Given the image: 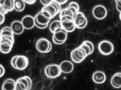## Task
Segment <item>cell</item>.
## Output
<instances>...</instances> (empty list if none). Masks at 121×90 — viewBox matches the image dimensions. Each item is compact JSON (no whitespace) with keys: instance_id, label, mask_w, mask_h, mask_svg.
Wrapping results in <instances>:
<instances>
[{"instance_id":"cell-1","label":"cell","mask_w":121,"mask_h":90,"mask_svg":"<svg viewBox=\"0 0 121 90\" xmlns=\"http://www.w3.org/2000/svg\"><path fill=\"white\" fill-rule=\"evenodd\" d=\"M36 46L37 50L42 53L49 52L51 51L52 47L51 43L44 38L38 40L36 43Z\"/></svg>"},{"instance_id":"cell-2","label":"cell","mask_w":121,"mask_h":90,"mask_svg":"<svg viewBox=\"0 0 121 90\" xmlns=\"http://www.w3.org/2000/svg\"><path fill=\"white\" fill-rule=\"evenodd\" d=\"M44 72L46 76L50 78H55L59 76L62 72L59 65L56 64L47 65L45 67Z\"/></svg>"},{"instance_id":"cell-3","label":"cell","mask_w":121,"mask_h":90,"mask_svg":"<svg viewBox=\"0 0 121 90\" xmlns=\"http://www.w3.org/2000/svg\"><path fill=\"white\" fill-rule=\"evenodd\" d=\"M70 55L73 62L77 63L82 62L87 57L85 51L79 46L71 51Z\"/></svg>"},{"instance_id":"cell-4","label":"cell","mask_w":121,"mask_h":90,"mask_svg":"<svg viewBox=\"0 0 121 90\" xmlns=\"http://www.w3.org/2000/svg\"><path fill=\"white\" fill-rule=\"evenodd\" d=\"M32 81L28 76L18 78L16 81V90H30L31 88Z\"/></svg>"},{"instance_id":"cell-5","label":"cell","mask_w":121,"mask_h":90,"mask_svg":"<svg viewBox=\"0 0 121 90\" xmlns=\"http://www.w3.org/2000/svg\"><path fill=\"white\" fill-rule=\"evenodd\" d=\"M98 49L102 55H108L113 52L114 46L111 42L104 40L99 43L98 45Z\"/></svg>"},{"instance_id":"cell-6","label":"cell","mask_w":121,"mask_h":90,"mask_svg":"<svg viewBox=\"0 0 121 90\" xmlns=\"http://www.w3.org/2000/svg\"><path fill=\"white\" fill-rule=\"evenodd\" d=\"M61 9L60 4L53 1L51 4L44 6L42 9L47 11L51 17L52 19H53L60 13L61 11Z\"/></svg>"},{"instance_id":"cell-7","label":"cell","mask_w":121,"mask_h":90,"mask_svg":"<svg viewBox=\"0 0 121 90\" xmlns=\"http://www.w3.org/2000/svg\"><path fill=\"white\" fill-rule=\"evenodd\" d=\"M14 41V40L8 38H0V50L1 52L4 54L9 53L12 50Z\"/></svg>"},{"instance_id":"cell-8","label":"cell","mask_w":121,"mask_h":90,"mask_svg":"<svg viewBox=\"0 0 121 90\" xmlns=\"http://www.w3.org/2000/svg\"><path fill=\"white\" fill-rule=\"evenodd\" d=\"M74 23L76 28L82 29L86 27L87 24V20L85 14L81 12H78L74 17Z\"/></svg>"},{"instance_id":"cell-9","label":"cell","mask_w":121,"mask_h":90,"mask_svg":"<svg viewBox=\"0 0 121 90\" xmlns=\"http://www.w3.org/2000/svg\"><path fill=\"white\" fill-rule=\"evenodd\" d=\"M92 12L93 17L98 20L104 19L107 15V11L106 8L101 5L95 6L93 9Z\"/></svg>"},{"instance_id":"cell-10","label":"cell","mask_w":121,"mask_h":90,"mask_svg":"<svg viewBox=\"0 0 121 90\" xmlns=\"http://www.w3.org/2000/svg\"><path fill=\"white\" fill-rule=\"evenodd\" d=\"M29 62V59L26 56L17 55L15 60V69L19 70H24L27 67Z\"/></svg>"},{"instance_id":"cell-11","label":"cell","mask_w":121,"mask_h":90,"mask_svg":"<svg viewBox=\"0 0 121 90\" xmlns=\"http://www.w3.org/2000/svg\"><path fill=\"white\" fill-rule=\"evenodd\" d=\"M63 28L68 33L74 31L76 28L73 19H65L60 20Z\"/></svg>"},{"instance_id":"cell-12","label":"cell","mask_w":121,"mask_h":90,"mask_svg":"<svg viewBox=\"0 0 121 90\" xmlns=\"http://www.w3.org/2000/svg\"><path fill=\"white\" fill-rule=\"evenodd\" d=\"M22 22L25 29L27 30L32 29L35 26V17L30 15H27L22 18Z\"/></svg>"},{"instance_id":"cell-13","label":"cell","mask_w":121,"mask_h":90,"mask_svg":"<svg viewBox=\"0 0 121 90\" xmlns=\"http://www.w3.org/2000/svg\"><path fill=\"white\" fill-rule=\"evenodd\" d=\"M0 12L6 15L14 9V0H5L2 5L0 6Z\"/></svg>"},{"instance_id":"cell-14","label":"cell","mask_w":121,"mask_h":90,"mask_svg":"<svg viewBox=\"0 0 121 90\" xmlns=\"http://www.w3.org/2000/svg\"><path fill=\"white\" fill-rule=\"evenodd\" d=\"M10 27L14 34L15 35L22 34L25 29L22 22L18 20H15L13 22Z\"/></svg>"},{"instance_id":"cell-15","label":"cell","mask_w":121,"mask_h":90,"mask_svg":"<svg viewBox=\"0 0 121 90\" xmlns=\"http://www.w3.org/2000/svg\"><path fill=\"white\" fill-rule=\"evenodd\" d=\"M93 81L97 84H102L105 82L106 76L105 74L101 71H97L94 72L92 76Z\"/></svg>"},{"instance_id":"cell-16","label":"cell","mask_w":121,"mask_h":90,"mask_svg":"<svg viewBox=\"0 0 121 90\" xmlns=\"http://www.w3.org/2000/svg\"><path fill=\"white\" fill-rule=\"evenodd\" d=\"M60 69L61 72L64 74H69L73 70L74 65L71 62L68 60H64L61 63Z\"/></svg>"},{"instance_id":"cell-17","label":"cell","mask_w":121,"mask_h":90,"mask_svg":"<svg viewBox=\"0 0 121 90\" xmlns=\"http://www.w3.org/2000/svg\"><path fill=\"white\" fill-rule=\"evenodd\" d=\"M2 90H16V82L12 78L5 80L2 87Z\"/></svg>"},{"instance_id":"cell-18","label":"cell","mask_w":121,"mask_h":90,"mask_svg":"<svg viewBox=\"0 0 121 90\" xmlns=\"http://www.w3.org/2000/svg\"><path fill=\"white\" fill-rule=\"evenodd\" d=\"M34 17L39 23L42 25H48L49 23L51 20L47 16L41 11L38 12Z\"/></svg>"},{"instance_id":"cell-19","label":"cell","mask_w":121,"mask_h":90,"mask_svg":"<svg viewBox=\"0 0 121 90\" xmlns=\"http://www.w3.org/2000/svg\"><path fill=\"white\" fill-rule=\"evenodd\" d=\"M79 47L82 48L85 51L87 56L92 54L94 51V46L93 43L89 41H83Z\"/></svg>"},{"instance_id":"cell-20","label":"cell","mask_w":121,"mask_h":90,"mask_svg":"<svg viewBox=\"0 0 121 90\" xmlns=\"http://www.w3.org/2000/svg\"><path fill=\"white\" fill-rule=\"evenodd\" d=\"M14 33L11 27H5L2 28L0 32V38H8L14 40Z\"/></svg>"},{"instance_id":"cell-21","label":"cell","mask_w":121,"mask_h":90,"mask_svg":"<svg viewBox=\"0 0 121 90\" xmlns=\"http://www.w3.org/2000/svg\"><path fill=\"white\" fill-rule=\"evenodd\" d=\"M68 33L63 28L60 31L53 34V36L59 41L63 42L64 43L67 39Z\"/></svg>"},{"instance_id":"cell-22","label":"cell","mask_w":121,"mask_h":90,"mask_svg":"<svg viewBox=\"0 0 121 90\" xmlns=\"http://www.w3.org/2000/svg\"><path fill=\"white\" fill-rule=\"evenodd\" d=\"M110 82L114 88H121V72H117L111 78Z\"/></svg>"},{"instance_id":"cell-23","label":"cell","mask_w":121,"mask_h":90,"mask_svg":"<svg viewBox=\"0 0 121 90\" xmlns=\"http://www.w3.org/2000/svg\"><path fill=\"white\" fill-rule=\"evenodd\" d=\"M62 28V24L60 20H54L49 25V30L53 34L60 31Z\"/></svg>"},{"instance_id":"cell-24","label":"cell","mask_w":121,"mask_h":90,"mask_svg":"<svg viewBox=\"0 0 121 90\" xmlns=\"http://www.w3.org/2000/svg\"><path fill=\"white\" fill-rule=\"evenodd\" d=\"M25 3L24 0H14V10L19 12H22L25 9Z\"/></svg>"},{"instance_id":"cell-25","label":"cell","mask_w":121,"mask_h":90,"mask_svg":"<svg viewBox=\"0 0 121 90\" xmlns=\"http://www.w3.org/2000/svg\"><path fill=\"white\" fill-rule=\"evenodd\" d=\"M68 6L69 7H73L76 9L78 12H79V10H80V6L76 2H72L70 3L68 5Z\"/></svg>"},{"instance_id":"cell-26","label":"cell","mask_w":121,"mask_h":90,"mask_svg":"<svg viewBox=\"0 0 121 90\" xmlns=\"http://www.w3.org/2000/svg\"><path fill=\"white\" fill-rule=\"evenodd\" d=\"M35 25L37 28L40 29H44L46 28L48 26V25H42V24H41L39 23L35 19Z\"/></svg>"},{"instance_id":"cell-27","label":"cell","mask_w":121,"mask_h":90,"mask_svg":"<svg viewBox=\"0 0 121 90\" xmlns=\"http://www.w3.org/2000/svg\"><path fill=\"white\" fill-rule=\"evenodd\" d=\"M54 0H40V2L44 6H46L51 4L52 2L54 1Z\"/></svg>"},{"instance_id":"cell-28","label":"cell","mask_w":121,"mask_h":90,"mask_svg":"<svg viewBox=\"0 0 121 90\" xmlns=\"http://www.w3.org/2000/svg\"><path fill=\"white\" fill-rule=\"evenodd\" d=\"M115 3L117 10L120 12H121V0H118Z\"/></svg>"},{"instance_id":"cell-29","label":"cell","mask_w":121,"mask_h":90,"mask_svg":"<svg viewBox=\"0 0 121 90\" xmlns=\"http://www.w3.org/2000/svg\"><path fill=\"white\" fill-rule=\"evenodd\" d=\"M17 55H15L13 57L11 60V64L13 68L15 69L16 67H15V60H16V58H17Z\"/></svg>"},{"instance_id":"cell-30","label":"cell","mask_w":121,"mask_h":90,"mask_svg":"<svg viewBox=\"0 0 121 90\" xmlns=\"http://www.w3.org/2000/svg\"><path fill=\"white\" fill-rule=\"evenodd\" d=\"M0 77H2L4 76L5 72V70L4 67L2 65H0Z\"/></svg>"},{"instance_id":"cell-31","label":"cell","mask_w":121,"mask_h":90,"mask_svg":"<svg viewBox=\"0 0 121 90\" xmlns=\"http://www.w3.org/2000/svg\"><path fill=\"white\" fill-rule=\"evenodd\" d=\"M5 14L3 13L0 12V24L4 23L5 20Z\"/></svg>"},{"instance_id":"cell-32","label":"cell","mask_w":121,"mask_h":90,"mask_svg":"<svg viewBox=\"0 0 121 90\" xmlns=\"http://www.w3.org/2000/svg\"><path fill=\"white\" fill-rule=\"evenodd\" d=\"M52 40H53V42L56 45H60L63 44L64 43L63 42H60V41H59L58 40H56L54 36H53L52 37Z\"/></svg>"},{"instance_id":"cell-33","label":"cell","mask_w":121,"mask_h":90,"mask_svg":"<svg viewBox=\"0 0 121 90\" xmlns=\"http://www.w3.org/2000/svg\"><path fill=\"white\" fill-rule=\"evenodd\" d=\"M37 0H24L25 3L29 5L33 4H34Z\"/></svg>"},{"instance_id":"cell-34","label":"cell","mask_w":121,"mask_h":90,"mask_svg":"<svg viewBox=\"0 0 121 90\" xmlns=\"http://www.w3.org/2000/svg\"><path fill=\"white\" fill-rule=\"evenodd\" d=\"M69 0H54V1L60 4L61 5L65 4Z\"/></svg>"},{"instance_id":"cell-35","label":"cell","mask_w":121,"mask_h":90,"mask_svg":"<svg viewBox=\"0 0 121 90\" xmlns=\"http://www.w3.org/2000/svg\"><path fill=\"white\" fill-rule=\"evenodd\" d=\"M5 0H0V5H2L4 3V2Z\"/></svg>"},{"instance_id":"cell-36","label":"cell","mask_w":121,"mask_h":90,"mask_svg":"<svg viewBox=\"0 0 121 90\" xmlns=\"http://www.w3.org/2000/svg\"><path fill=\"white\" fill-rule=\"evenodd\" d=\"M120 19V20L121 21V12H120L119 15Z\"/></svg>"},{"instance_id":"cell-37","label":"cell","mask_w":121,"mask_h":90,"mask_svg":"<svg viewBox=\"0 0 121 90\" xmlns=\"http://www.w3.org/2000/svg\"><path fill=\"white\" fill-rule=\"evenodd\" d=\"M118 0H115V2H117V1H118Z\"/></svg>"}]
</instances>
